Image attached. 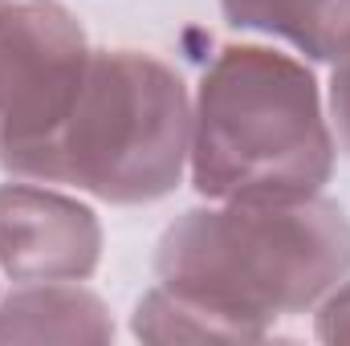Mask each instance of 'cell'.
Masks as SVG:
<instances>
[{"label":"cell","instance_id":"6da1fadb","mask_svg":"<svg viewBox=\"0 0 350 346\" xmlns=\"http://www.w3.org/2000/svg\"><path fill=\"white\" fill-rule=\"evenodd\" d=\"M155 277L208 310L273 334L277 318L314 310L350 277V216L326 196L191 208L155 245Z\"/></svg>","mask_w":350,"mask_h":346},{"label":"cell","instance_id":"7a4b0ae2","mask_svg":"<svg viewBox=\"0 0 350 346\" xmlns=\"http://www.w3.org/2000/svg\"><path fill=\"white\" fill-rule=\"evenodd\" d=\"M334 135L318 78L269 45H224L191 106V187L208 200L277 204L322 196L334 175Z\"/></svg>","mask_w":350,"mask_h":346},{"label":"cell","instance_id":"3957f363","mask_svg":"<svg viewBox=\"0 0 350 346\" xmlns=\"http://www.w3.org/2000/svg\"><path fill=\"white\" fill-rule=\"evenodd\" d=\"M191 102L172 66L143 49H94L57 131L16 179L70 183L106 204H155L187 168Z\"/></svg>","mask_w":350,"mask_h":346},{"label":"cell","instance_id":"277c9868","mask_svg":"<svg viewBox=\"0 0 350 346\" xmlns=\"http://www.w3.org/2000/svg\"><path fill=\"white\" fill-rule=\"evenodd\" d=\"M90 41L62 0L0 4V168L21 175L86 78Z\"/></svg>","mask_w":350,"mask_h":346},{"label":"cell","instance_id":"5b68a950","mask_svg":"<svg viewBox=\"0 0 350 346\" xmlns=\"http://www.w3.org/2000/svg\"><path fill=\"white\" fill-rule=\"evenodd\" d=\"M102 261L94 208L33 183H0V269L21 281H86Z\"/></svg>","mask_w":350,"mask_h":346},{"label":"cell","instance_id":"8992f818","mask_svg":"<svg viewBox=\"0 0 350 346\" xmlns=\"http://www.w3.org/2000/svg\"><path fill=\"white\" fill-rule=\"evenodd\" d=\"M110 306L78 281H33L0 302V343H110Z\"/></svg>","mask_w":350,"mask_h":346},{"label":"cell","instance_id":"52a82bcc","mask_svg":"<svg viewBox=\"0 0 350 346\" xmlns=\"http://www.w3.org/2000/svg\"><path fill=\"white\" fill-rule=\"evenodd\" d=\"M228 25L269 33L310 62H338L350 49V0H220Z\"/></svg>","mask_w":350,"mask_h":346},{"label":"cell","instance_id":"ba28073f","mask_svg":"<svg viewBox=\"0 0 350 346\" xmlns=\"http://www.w3.org/2000/svg\"><path fill=\"white\" fill-rule=\"evenodd\" d=\"M131 330L143 343H257V334L245 330L241 322L208 310L204 302L175 293L167 285H155L139 297Z\"/></svg>","mask_w":350,"mask_h":346},{"label":"cell","instance_id":"9c48e42d","mask_svg":"<svg viewBox=\"0 0 350 346\" xmlns=\"http://www.w3.org/2000/svg\"><path fill=\"white\" fill-rule=\"evenodd\" d=\"M314 334L322 343H350V277H342L322 302H318V314H314Z\"/></svg>","mask_w":350,"mask_h":346},{"label":"cell","instance_id":"30bf717a","mask_svg":"<svg viewBox=\"0 0 350 346\" xmlns=\"http://www.w3.org/2000/svg\"><path fill=\"white\" fill-rule=\"evenodd\" d=\"M330 122L338 131V147L350 155V49L334 62V78H330Z\"/></svg>","mask_w":350,"mask_h":346},{"label":"cell","instance_id":"8fae6325","mask_svg":"<svg viewBox=\"0 0 350 346\" xmlns=\"http://www.w3.org/2000/svg\"><path fill=\"white\" fill-rule=\"evenodd\" d=\"M0 4H8V0H0Z\"/></svg>","mask_w":350,"mask_h":346}]
</instances>
